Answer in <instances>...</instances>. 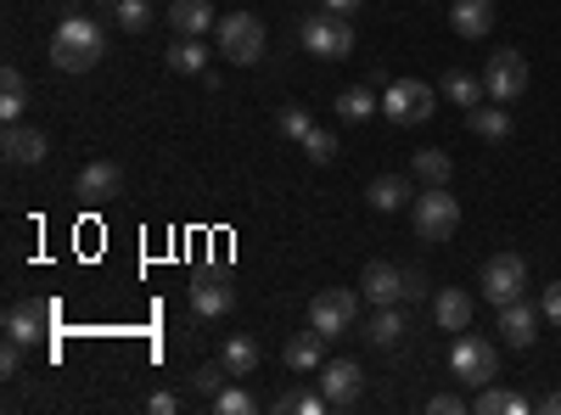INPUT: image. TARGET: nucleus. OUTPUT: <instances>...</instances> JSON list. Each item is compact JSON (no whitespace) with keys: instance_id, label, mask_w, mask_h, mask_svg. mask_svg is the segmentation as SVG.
I'll use <instances>...</instances> for the list:
<instances>
[{"instance_id":"f257e3e1","label":"nucleus","mask_w":561,"mask_h":415,"mask_svg":"<svg viewBox=\"0 0 561 415\" xmlns=\"http://www.w3.org/2000/svg\"><path fill=\"white\" fill-rule=\"evenodd\" d=\"M107 57V34H102V23L96 18H62V28L51 34V62L62 68V73H90Z\"/></svg>"},{"instance_id":"f03ea898","label":"nucleus","mask_w":561,"mask_h":415,"mask_svg":"<svg viewBox=\"0 0 561 415\" xmlns=\"http://www.w3.org/2000/svg\"><path fill=\"white\" fill-rule=\"evenodd\" d=\"M298 39H304V51L320 57V62H348V51H354V28L332 7L314 12V18H298Z\"/></svg>"},{"instance_id":"7ed1b4c3","label":"nucleus","mask_w":561,"mask_h":415,"mask_svg":"<svg viewBox=\"0 0 561 415\" xmlns=\"http://www.w3.org/2000/svg\"><path fill=\"white\" fill-rule=\"evenodd\" d=\"M214 39H219V51H225V62H242V68H253L259 57H264V23L253 18V12H225L219 23H214Z\"/></svg>"},{"instance_id":"20e7f679","label":"nucleus","mask_w":561,"mask_h":415,"mask_svg":"<svg viewBox=\"0 0 561 415\" xmlns=\"http://www.w3.org/2000/svg\"><path fill=\"white\" fill-rule=\"evenodd\" d=\"M449 371H455L466 388H483V382L500 377V348H494L489 337H478V332H460L455 348H449Z\"/></svg>"},{"instance_id":"39448f33","label":"nucleus","mask_w":561,"mask_h":415,"mask_svg":"<svg viewBox=\"0 0 561 415\" xmlns=\"http://www.w3.org/2000/svg\"><path fill=\"white\" fill-rule=\"evenodd\" d=\"M410 224H415V237H421V242H449L455 230H460V203H455L444 186H427V192L415 197Z\"/></svg>"},{"instance_id":"423d86ee","label":"nucleus","mask_w":561,"mask_h":415,"mask_svg":"<svg viewBox=\"0 0 561 415\" xmlns=\"http://www.w3.org/2000/svg\"><path fill=\"white\" fill-rule=\"evenodd\" d=\"M354 320H359V292H354V287H325V292L309 298V326H314L325 343L343 337Z\"/></svg>"},{"instance_id":"0eeeda50","label":"nucleus","mask_w":561,"mask_h":415,"mask_svg":"<svg viewBox=\"0 0 561 415\" xmlns=\"http://www.w3.org/2000/svg\"><path fill=\"white\" fill-rule=\"evenodd\" d=\"M483 90H489V102H500V107H511V102H523L528 96V57L523 51H494L489 62H483Z\"/></svg>"},{"instance_id":"6e6552de","label":"nucleus","mask_w":561,"mask_h":415,"mask_svg":"<svg viewBox=\"0 0 561 415\" xmlns=\"http://www.w3.org/2000/svg\"><path fill=\"white\" fill-rule=\"evenodd\" d=\"M433 107H438V96H433V84H421V79H393V84L382 90V113H388V124L415 129V124H427V118H433Z\"/></svg>"},{"instance_id":"1a4fd4ad","label":"nucleus","mask_w":561,"mask_h":415,"mask_svg":"<svg viewBox=\"0 0 561 415\" xmlns=\"http://www.w3.org/2000/svg\"><path fill=\"white\" fill-rule=\"evenodd\" d=\"M528 292V264L517 258V253H494L489 264H483V298L494 303V309H505V303H517Z\"/></svg>"},{"instance_id":"9d476101","label":"nucleus","mask_w":561,"mask_h":415,"mask_svg":"<svg viewBox=\"0 0 561 415\" xmlns=\"http://www.w3.org/2000/svg\"><path fill=\"white\" fill-rule=\"evenodd\" d=\"M118 192H124V169H118L113 158L84 163L79 180H73V197H84V203H107V197H118Z\"/></svg>"},{"instance_id":"9b49d317","label":"nucleus","mask_w":561,"mask_h":415,"mask_svg":"<svg viewBox=\"0 0 561 415\" xmlns=\"http://www.w3.org/2000/svg\"><path fill=\"white\" fill-rule=\"evenodd\" d=\"M57 320V303H12L7 309V337H18L23 348H34L45 332H51Z\"/></svg>"},{"instance_id":"f8f14e48","label":"nucleus","mask_w":561,"mask_h":415,"mask_svg":"<svg viewBox=\"0 0 561 415\" xmlns=\"http://www.w3.org/2000/svg\"><path fill=\"white\" fill-rule=\"evenodd\" d=\"M192 309L197 314H214V320L237 309V287L225 281V269H203L197 275V281H192Z\"/></svg>"},{"instance_id":"ddd939ff","label":"nucleus","mask_w":561,"mask_h":415,"mask_svg":"<svg viewBox=\"0 0 561 415\" xmlns=\"http://www.w3.org/2000/svg\"><path fill=\"white\" fill-rule=\"evenodd\" d=\"M359 382H365V371H359L354 359H332L320 371V393H325V404H332V410H348L359 399Z\"/></svg>"},{"instance_id":"4468645a","label":"nucleus","mask_w":561,"mask_h":415,"mask_svg":"<svg viewBox=\"0 0 561 415\" xmlns=\"http://www.w3.org/2000/svg\"><path fill=\"white\" fill-rule=\"evenodd\" d=\"M534 337H539V309H534V303H523V298H517V303H505V309H500V343L528 354V348H534Z\"/></svg>"},{"instance_id":"2eb2a0df","label":"nucleus","mask_w":561,"mask_h":415,"mask_svg":"<svg viewBox=\"0 0 561 415\" xmlns=\"http://www.w3.org/2000/svg\"><path fill=\"white\" fill-rule=\"evenodd\" d=\"M0 152H7L12 169H34V163H45L51 141H45L39 129H28V124H7V141H0Z\"/></svg>"},{"instance_id":"dca6fc26","label":"nucleus","mask_w":561,"mask_h":415,"mask_svg":"<svg viewBox=\"0 0 561 415\" xmlns=\"http://www.w3.org/2000/svg\"><path fill=\"white\" fill-rule=\"evenodd\" d=\"M359 292L377 303V309H393L399 298H404V269H393V264H365V275H359Z\"/></svg>"},{"instance_id":"f3484780","label":"nucleus","mask_w":561,"mask_h":415,"mask_svg":"<svg viewBox=\"0 0 561 415\" xmlns=\"http://www.w3.org/2000/svg\"><path fill=\"white\" fill-rule=\"evenodd\" d=\"M169 28L180 39H203L214 28V7L208 0H169Z\"/></svg>"},{"instance_id":"a211bd4d","label":"nucleus","mask_w":561,"mask_h":415,"mask_svg":"<svg viewBox=\"0 0 561 415\" xmlns=\"http://www.w3.org/2000/svg\"><path fill=\"white\" fill-rule=\"evenodd\" d=\"M449 23H455L460 39H483V34L494 28V0H455Z\"/></svg>"},{"instance_id":"6ab92c4d","label":"nucleus","mask_w":561,"mask_h":415,"mask_svg":"<svg viewBox=\"0 0 561 415\" xmlns=\"http://www.w3.org/2000/svg\"><path fill=\"white\" fill-rule=\"evenodd\" d=\"M433 320H438L444 332H466V326H472V292L444 287V292L433 298Z\"/></svg>"},{"instance_id":"aec40b11","label":"nucleus","mask_w":561,"mask_h":415,"mask_svg":"<svg viewBox=\"0 0 561 415\" xmlns=\"http://www.w3.org/2000/svg\"><path fill=\"white\" fill-rule=\"evenodd\" d=\"M280 359H287V371L309 377V371H320V359H325V337L309 326V332H298V337L287 343V354H280Z\"/></svg>"},{"instance_id":"412c9836","label":"nucleus","mask_w":561,"mask_h":415,"mask_svg":"<svg viewBox=\"0 0 561 415\" xmlns=\"http://www.w3.org/2000/svg\"><path fill=\"white\" fill-rule=\"evenodd\" d=\"M365 203L377 214H399L410 203V180L404 174H377V180H370V192H365Z\"/></svg>"},{"instance_id":"4be33fe9","label":"nucleus","mask_w":561,"mask_h":415,"mask_svg":"<svg viewBox=\"0 0 561 415\" xmlns=\"http://www.w3.org/2000/svg\"><path fill=\"white\" fill-rule=\"evenodd\" d=\"M466 129L483 135V141H511V113L505 107H466Z\"/></svg>"},{"instance_id":"5701e85b","label":"nucleus","mask_w":561,"mask_h":415,"mask_svg":"<svg viewBox=\"0 0 561 415\" xmlns=\"http://www.w3.org/2000/svg\"><path fill=\"white\" fill-rule=\"evenodd\" d=\"M472 410H478V415H523V410H528V399H523V393H511V388L483 382V388H478V399H472Z\"/></svg>"},{"instance_id":"b1692460","label":"nucleus","mask_w":561,"mask_h":415,"mask_svg":"<svg viewBox=\"0 0 561 415\" xmlns=\"http://www.w3.org/2000/svg\"><path fill=\"white\" fill-rule=\"evenodd\" d=\"M163 62H169V73H192V79H203V73H208V51H203V39H174Z\"/></svg>"},{"instance_id":"393cba45","label":"nucleus","mask_w":561,"mask_h":415,"mask_svg":"<svg viewBox=\"0 0 561 415\" xmlns=\"http://www.w3.org/2000/svg\"><path fill=\"white\" fill-rule=\"evenodd\" d=\"M444 96H449L455 107H478V102L489 96V90H483V79H478V73H466V68H449V73H444Z\"/></svg>"},{"instance_id":"a878e982","label":"nucleus","mask_w":561,"mask_h":415,"mask_svg":"<svg viewBox=\"0 0 561 415\" xmlns=\"http://www.w3.org/2000/svg\"><path fill=\"white\" fill-rule=\"evenodd\" d=\"M23 107H28V79H23L18 68H7V73H0V118L18 124Z\"/></svg>"},{"instance_id":"bb28decb","label":"nucleus","mask_w":561,"mask_h":415,"mask_svg":"<svg viewBox=\"0 0 561 415\" xmlns=\"http://www.w3.org/2000/svg\"><path fill=\"white\" fill-rule=\"evenodd\" d=\"M219 365H225L230 377H253L259 371V343L253 337H230L225 354H219Z\"/></svg>"},{"instance_id":"cd10ccee","label":"nucleus","mask_w":561,"mask_h":415,"mask_svg":"<svg viewBox=\"0 0 561 415\" xmlns=\"http://www.w3.org/2000/svg\"><path fill=\"white\" fill-rule=\"evenodd\" d=\"M365 337L377 343V348H393L404 337V314L399 309H377V314H370V326H365Z\"/></svg>"},{"instance_id":"c85d7f7f","label":"nucleus","mask_w":561,"mask_h":415,"mask_svg":"<svg viewBox=\"0 0 561 415\" xmlns=\"http://www.w3.org/2000/svg\"><path fill=\"white\" fill-rule=\"evenodd\" d=\"M449 174H455V163H449L438 147L415 152V180H427V186H449Z\"/></svg>"},{"instance_id":"c756f323","label":"nucleus","mask_w":561,"mask_h":415,"mask_svg":"<svg viewBox=\"0 0 561 415\" xmlns=\"http://www.w3.org/2000/svg\"><path fill=\"white\" fill-rule=\"evenodd\" d=\"M377 113V96H370L365 84H348L343 96H337V118H348V124H359V118H370Z\"/></svg>"},{"instance_id":"7c9ffc66","label":"nucleus","mask_w":561,"mask_h":415,"mask_svg":"<svg viewBox=\"0 0 561 415\" xmlns=\"http://www.w3.org/2000/svg\"><path fill=\"white\" fill-rule=\"evenodd\" d=\"M275 410H280V415H320V410H332V404H325V393L293 388V393H280V399H275Z\"/></svg>"},{"instance_id":"2f4dec72","label":"nucleus","mask_w":561,"mask_h":415,"mask_svg":"<svg viewBox=\"0 0 561 415\" xmlns=\"http://www.w3.org/2000/svg\"><path fill=\"white\" fill-rule=\"evenodd\" d=\"M225 377H230V371H225L219 359H214V365H197V371H192V388H197V399H208V404H214V399L225 393Z\"/></svg>"},{"instance_id":"473e14b6","label":"nucleus","mask_w":561,"mask_h":415,"mask_svg":"<svg viewBox=\"0 0 561 415\" xmlns=\"http://www.w3.org/2000/svg\"><path fill=\"white\" fill-rule=\"evenodd\" d=\"M259 410V399L248 393V388H225L219 399H214V415H253Z\"/></svg>"},{"instance_id":"72a5a7b5","label":"nucleus","mask_w":561,"mask_h":415,"mask_svg":"<svg viewBox=\"0 0 561 415\" xmlns=\"http://www.w3.org/2000/svg\"><path fill=\"white\" fill-rule=\"evenodd\" d=\"M304 152H309V163H332L337 158V135L332 129H309L304 135Z\"/></svg>"},{"instance_id":"f704fd0d","label":"nucleus","mask_w":561,"mask_h":415,"mask_svg":"<svg viewBox=\"0 0 561 415\" xmlns=\"http://www.w3.org/2000/svg\"><path fill=\"white\" fill-rule=\"evenodd\" d=\"M118 23H124L129 34H140V28L152 23V7H147V0H118Z\"/></svg>"},{"instance_id":"c9c22d12","label":"nucleus","mask_w":561,"mask_h":415,"mask_svg":"<svg viewBox=\"0 0 561 415\" xmlns=\"http://www.w3.org/2000/svg\"><path fill=\"white\" fill-rule=\"evenodd\" d=\"M309 129H314L309 107H280V135H293V141H304Z\"/></svg>"},{"instance_id":"e433bc0d","label":"nucleus","mask_w":561,"mask_h":415,"mask_svg":"<svg viewBox=\"0 0 561 415\" xmlns=\"http://www.w3.org/2000/svg\"><path fill=\"white\" fill-rule=\"evenodd\" d=\"M0 371H7V377H18V371H23V343H18V337L0 343Z\"/></svg>"},{"instance_id":"4c0bfd02","label":"nucleus","mask_w":561,"mask_h":415,"mask_svg":"<svg viewBox=\"0 0 561 415\" xmlns=\"http://www.w3.org/2000/svg\"><path fill=\"white\" fill-rule=\"evenodd\" d=\"M545 320H550V326H561V281L545 287Z\"/></svg>"},{"instance_id":"58836bf2","label":"nucleus","mask_w":561,"mask_h":415,"mask_svg":"<svg viewBox=\"0 0 561 415\" xmlns=\"http://www.w3.org/2000/svg\"><path fill=\"white\" fill-rule=\"evenodd\" d=\"M427 410H433V415H460V410H466V399H460V393H438Z\"/></svg>"},{"instance_id":"ea45409f","label":"nucleus","mask_w":561,"mask_h":415,"mask_svg":"<svg viewBox=\"0 0 561 415\" xmlns=\"http://www.w3.org/2000/svg\"><path fill=\"white\" fill-rule=\"evenodd\" d=\"M147 410H152V415H174V410H180V399H174V393H152V399H147Z\"/></svg>"},{"instance_id":"a19ab883","label":"nucleus","mask_w":561,"mask_h":415,"mask_svg":"<svg viewBox=\"0 0 561 415\" xmlns=\"http://www.w3.org/2000/svg\"><path fill=\"white\" fill-rule=\"evenodd\" d=\"M427 292V275H415V269H404V298H421Z\"/></svg>"},{"instance_id":"79ce46f5","label":"nucleus","mask_w":561,"mask_h":415,"mask_svg":"<svg viewBox=\"0 0 561 415\" xmlns=\"http://www.w3.org/2000/svg\"><path fill=\"white\" fill-rule=\"evenodd\" d=\"M325 7H332V12H343V18H354V12L365 7V0H325Z\"/></svg>"},{"instance_id":"37998d69","label":"nucleus","mask_w":561,"mask_h":415,"mask_svg":"<svg viewBox=\"0 0 561 415\" xmlns=\"http://www.w3.org/2000/svg\"><path fill=\"white\" fill-rule=\"evenodd\" d=\"M539 410H545V415H561V388H556V393H545V399H539Z\"/></svg>"}]
</instances>
